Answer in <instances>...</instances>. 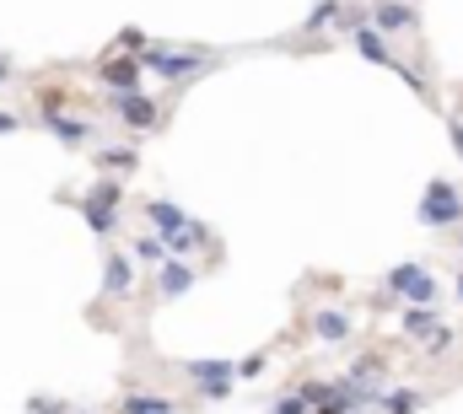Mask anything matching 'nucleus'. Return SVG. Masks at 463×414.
<instances>
[{
  "label": "nucleus",
  "instance_id": "19",
  "mask_svg": "<svg viewBox=\"0 0 463 414\" xmlns=\"http://www.w3.org/2000/svg\"><path fill=\"white\" fill-rule=\"evenodd\" d=\"M383 409L388 414H420V393L404 388V393H383Z\"/></svg>",
  "mask_w": 463,
  "mask_h": 414
},
{
  "label": "nucleus",
  "instance_id": "20",
  "mask_svg": "<svg viewBox=\"0 0 463 414\" xmlns=\"http://www.w3.org/2000/svg\"><path fill=\"white\" fill-rule=\"evenodd\" d=\"M98 167H114V173H129V167H135V151H129V146H109V151H98Z\"/></svg>",
  "mask_w": 463,
  "mask_h": 414
},
{
  "label": "nucleus",
  "instance_id": "3",
  "mask_svg": "<svg viewBox=\"0 0 463 414\" xmlns=\"http://www.w3.org/2000/svg\"><path fill=\"white\" fill-rule=\"evenodd\" d=\"M420 221H426V226H437V231H442V226H458V221H463V194L453 189V183H442V178H437V183L426 189V200H420Z\"/></svg>",
  "mask_w": 463,
  "mask_h": 414
},
{
  "label": "nucleus",
  "instance_id": "22",
  "mask_svg": "<svg viewBox=\"0 0 463 414\" xmlns=\"http://www.w3.org/2000/svg\"><path fill=\"white\" fill-rule=\"evenodd\" d=\"M269 414H313V404H307L302 393H291V399H275V404H269Z\"/></svg>",
  "mask_w": 463,
  "mask_h": 414
},
{
  "label": "nucleus",
  "instance_id": "24",
  "mask_svg": "<svg viewBox=\"0 0 463 414\" xmlns=\"http://www.w3.org/2000/svg\"><path fill=\"white\" fill-rule=\"evenodd\" d=\"M453 339H458V334H453V328H437V334H431V339H426V344H431V350H448V344H453Z\"/></svg>",
  "mask_w": 463,
  "mask_h": 414
},
{
  "label": "nucleus",
  "instance_id": "10",
  "mask_svg": "<svg viewBox=\"0 0 463 414\" xmlns=\"http://www.w3.org/2000/svg\"><path fill=\"white\" fill-rule=\"evenodd\" d=\"M194 280H200V269H194V264H184V259H173V264H162L156 296H162V302H173V296H184V291H189Z\"/></svg>",
  "mask_w": 463,
  "mask_h": 414
},
{
  "label": "nucleus",
  "instance_id": "15",
  "mask_svg": "<svg viewBox=\"0 0 463 414\" xmlns=\"http://www.w3.org/2000/svg\"><path fill=\"white\" fill-rule=\"evenodd\" d=\"M184 404L167 399V393H129L124 399V414H178Z\"/></svg>",
  "mask_w": 463,
  "mask_h": 414
},
{
  "label": "nucleus",
  "instance_id": "13",
  "mask_svg": "<svg viewBox=\"0 0 463 414\" xmlns=\"http://www.w3.org/2000/svg\"><path fill=\"white\" fill-rule=\"evenodd\" d=\"M76 205H81L87 226H92L98 237H114V231H118V210H114V205H103L98 194H92V200H76Z\"/></svg>",
  "mask_w": 463,
  "mask_h": 414
},
{
  "label": "nucleus",
  "instance_id": "12",
  "mask_svg": "<svg viewBox=\"0 0 463 414\" xmlns=\"http://www.w3.org/2000/svg\"><path fill=\"white\" fill-rule=\"evenodd\" d=\"M129 259H135V264H146V269L173 264V253H167V242H162L156 231H151V237H135V242H129Z\"/></svg>",
  "mask_w": 463,
  "mask_h": 414
},
{
  "label": "nucleus",
  "instance_id": "11",
  "mask_svg": "<svg viewBox=\"0 0 463 414\" xmlns=\"http://www.w3.org/2000/svg\"><path fill=\"white\" fill-rule=\"evenodd\" d=\"M129 291H135V259L109 253V264H103V296H129Z\"/></svg>",
  "mask_w": 463,
  "mask_h": 414
},
{
  "label": "nucleus",
  "instance_id": "7",
  "mask_svg": "<svg viewBox=\"0 0 463 414\" xmlns=\"http://www.w3.org/2000/svg\"><path fill=\"white\" fill-rule=\"evenodd\" d=\"M350 43H355V49H361V54H366L372 65H388V71H399V54L388 49V38H383V33H377L372 22H361V27H350Z\"/></svg>",
  "mask_w": 463,
  "mask_h": 414
},
{
  "label": "nucleus",
  "instance_id": "16",
  "mask_svg": "<svg viewBox=\"0 0 463 414\" xmlns=\"http://www.w3.org/2000/svg\"><path fill=\"white\" fill-rule=\"evenodd\" d=\"M162 242H167V253H173V259H184V253H194L200 242H211V231H205L200 221H189L184 231H173V237H162Z\"/></svg>",
  "mask_w": 463,
  "mask_h": 414
},
{
  "label": "nucleus",
  "instance_id": "5",
  "mask_svg": "<svg viewBox=\"0 0 463 414\" xmlns=\"http://www.w3.org/2000/svg\"><path fill=\"white\" fill-rule=\"evenodd\" d=\"M372 27H377L383 38L415 33V5H410V0H377V5H372Z\"/></svg>",
  "mask_w": 463,
  "mask_h": 414
},
{
  "label": "nucleus",
  "instance_id": "2",
  "mask_svg": "<svg viewBox=\"0 0 463 414\" xmlns=\"http://www.w3.org/2000/svg\"><path fill=\"white\" fill-rule=\"evenodd\" d=\"M388 291L404 296V302H415V307H431V302H437V280H431V269H420V264L388 269Z\"/></svg>",
  "mask_w": 463,
  "mask_h": 414
},
{
  "label": "nucleus",
  "instance_id": "8",
  "mask_svg": "<svg viewBox=\"0 0 463 414\" xmlns=\"http://www.w3.org/2000/svg\"><path fill=\"white\" fill-rule=\"evenodd\" d=\"M140 215H146V226H151L156 237H173V231H184V226H189V215H184L178 205H167V200H146Z\"/></svg>",
  "mask_w": 463,
  "mask_h": 414
},
{
  "label": "nucleus",
  "instance_id": "6",
  "mask_svg": "<svg viewBox=\"0 0 463 414\" xmlns=\"http://www.w3.org/2000/svg\"><path fill=\"white\" fill-rule=\"evenodd\" d=\"M114 113L129 124V129H156V124H162V108L151 103V98H140V92H124V98H114Z\"/></svg>",
  "mask_w": 463,
  "mask_h": 414
},
{
  "label": "nucleus",
  "instance_id": "9",
  "mask_svg": "<svg viewBox=\"0 0 463 414\" xmlns=\"http://www.w3.org/2000/svg\"><path fill=\"white\" fill-rule=\"evenodd\" d=\"M184 377L194 388H222V382H237V366L232 361H184Z\"/></svg>",
  "mask_w": 463,
  "mask_h": 414
},
{
  "label": "nucleus",
  "instance_id": "26",
  "mask_svg": "<svg viewBox=\"0 0 463 414\" xmlns=\"http://www.w3.org/2000/svg\"><path fill=\"white\" fill-rule=\"evenodd\" d=\"M453 140H458V156H463V124L453 118Z\"/></svg>",
  "mask_w": 463,
  "mask_h": 414
},
{
  "label": "nucleus",
  "instance_id": "27",
  "mask_svg": "<svg viewBox=\"0 0 463 414\" xmlns=\"http://www.w3.org/2000/svg\"><path fill=\"white\" fill-rule=\"evenodd\" d=\"M453 291H458V302H463V275H458V286H453Z\"/></svg>",
  "mask_w": 463,
  "mask_h": 414
},
{
  "label": "nucleus",
  "instance_id": "21",
  "mask_svg": "<svg viewBox=\"0 0 463 414\" xmlns=\"http://www.w3.org/2000/svg\"><path fill=\"white\" fill-rule=\"evenodd\" d=\"M335 11H340V0H324V5H313V11H307V22H302V27H307V33H318V27H329V16H335Z\"/></svg>",
  "mask_w": 463,
  "mask_h": 414
},
{
  "label": "nucleus",
  "instance_id": "14",
  "mask_svg": "<svg viewBox=\"0 0 463 414\" xmlns=\"http://www.w3.org/2000/svg\"><path fill=\"white\" fill-rule=\"evenodd\" d=\"M43 129H49V135H60L65 146H81V140H87V124H81V118H71V113H54V108H43Z\"/></svg>",
  "mask_w": 463,
  "mask_h": 414
},
{
  "label": "nucleus",
  "instance_id": "25",
  "mask_svg": "<svg viewBox=\"0 0 463 414\" xmlns=\"http://www.w3.org/2000/svg\"><path fill=\"white\" fill-rule=\"evenodd\" d=\"M16 124H22V113H16V108H0V135H5V129H16Z\"/></svg>",
  "mask_w": 463,
  "mask_h": 414
},
{
  "label": "nucleus",
  "instance_id": "23",
  "mask_svg": "<svg viewBox=\"0 0 463 414\" xmlns=\"http://www.w3.org/2000/svg\"><path fill=\"white\" fill-rule=\"evenodd\" d=\"M259 372H264V350H259V355H248V361L237 366V377H259Z\"/></svg>",
  "mask_w": 463,
  "mask_h": 414
},
{
  "label": "nucleus",
  "instance_id": "17",
  "mask_svg": "<svg viewBox=\"0 0 463 414\" xmlns=\"http://www.w3.org/2000/svg\"><path fill=\"white\" fill-rule=\"evenodd\" d=\"M313 334H318V339H329V344H335V339H350V317H345V312H335V307L313 312Z\"/></svg>",
  "mask_w": 463,
  "mask_h": 414
},
{
  "label": "nucleus",
  "instance_id": "4",
  "mask_svg": "<svg viewBox=\"0 0 463 414\" xmlns=\"http://www.w3.org/2000/svg\"><path fill=\"white\" fill-rule=\"evenodd\" d=\"M140 76H146V60H129V54H118V60H103V65H98V81H103V87H114L118 98H124V92H135V87H140Z\"/></svg>",
  "mask_w": 463,
  "mask_h": 414
},
{
  "label": "nucleus",
  "instance_id": "18",
  "mask_svg": "<svg viewBox=\"0 0 463 414\" xmlns=\"http://www.w3.org/2000/svg\"><path fill=\"white\" fill-rule=\"evenodd\" d=\"M399 323H404V334H410V339H431V334L442 328L431 307H404V317H399Z\"/></svg>",
  "mask_w": 463,
  "mask_h": 414
},
{
  "label": "nucleus",
  "instance_id": "1",
  "mask_svg": "<svg viewBox=\"0 0 463 414\" xmlns=\"http://www.w3.org/2000/svg\"><path fill=\"white\" fill-rule=\"evenodd\" d=\"M140 60H146V71H151V76H162V81H184V76H200V71H211V65H205V60H211L205 49L173 54V49H162V43H146V54H140Z\"/></svg>",
  "mask_w": 463,
  "mask_h": 414
}]
</instances>
